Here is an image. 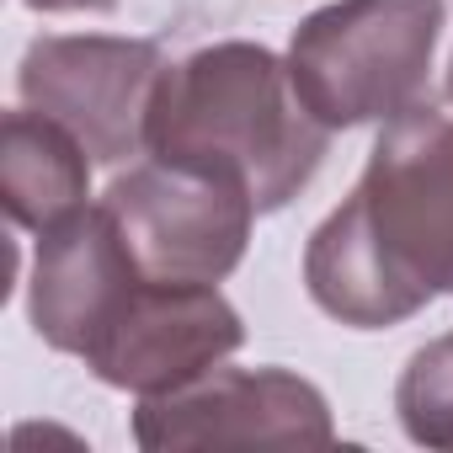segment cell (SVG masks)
Returning <instances> with one entry per match:
<instances>
[{"instance_id": "1", "label": "cell", "mask_w": 453, "mask_h": 453, "mask_svg": "<svg viewBox=\"0 0 453 453\" xmlns=\"http://www.w3.org/2000/svg\"><path fill=\"white\" fill-rule=\"evenodd\" d=\"M310 299L357 331L453 294V118L416 102L379 128L357 192L310 235Z\"/></svg>"}, {"instance_id": "2", "label": "cell", "mask_w": 453, "mask_h": 453, "mask_svg": "<svg viewBox=\"0 0 453 453\" xmlns=\"http://www.w3.org/2000/svg\"><path fill=\"white\" fill-rule=\"evenodd\" d=\"M326 144L331 128L299 102L288 59L262 43H213L165 65L144 123L150 160L235 181L257 213L299 197Z\"/></svg>"}, {"instance_id": "3", "label": "cell", "mask_w": 453, "mask_h": 453, "mask_svg": "<svg viewBox=\"0 0 453 453\" xmlns=\"http://www.w3.org/2000/svg\"><path fill=\"white\" fill-rule=\"evenodd\" d=\"M442 33V0H331L294 27L299 102L336 134L416 107Z\"/></svg>"}, {"instance_id": "4", "label": "cell", "mask_w": 453, "mask_h": 453, "mask_svg": "<svg viewBox=\"0 0 453 453\" xmlns=\"http://www.w3.org/2000/svg\"><path fill=\"white\" fill-rule=\"evenodd\" d=\"M128 257L155 283H224L251 241L257 203L246 187L187 165L144 160L102 197Z\"/></svg>"}, {"instance_id": "5", "label": "cell", "mask_w": 453, "mask_h": 453, "mask_svg": "<svg viewBox=\"0 0 453 453\" xmlns=\"http://www.w3.org/2000/svg\"><path fill=\"white\" fill-rule=\"evenodd\" d=\"M165 59L144 38H38L22 54V107L70 128L96 165L144 150V123Z\"/></svg>"}, {"instance_id": "6", "label": "cell", "mask_w": 453, "mask_h": 453, "mask_svg": "<svg viewBox=\"0 0 453 453\" xmlns=\"http://www.w3.org/2000/svg\"><path fill=\"white\" fill-rule=\"evenodd\" d=\"M331 437L326 395L288 368H208L134 411L139 448H326Z\"/></svg>"}, {"instance_id": "7", "label": "cell", "mask_w": 453, "mask_h": 453, "mask_svg": "<svg viewBox=\"0 0 453 453\" xmlns=\"http://www.w3.org/2000/svg\"><path fill=\"white\" fill-rule=\"evenodd\" d=\"M246 342L235 304L213 283H155L144 278L102 342L86 352V368L128 395H165L208 368H219Z\"/></svg>"}, {"instance_id": "8", "label": "cell", "mask_w": 453, "mask_h": 453, "mask_svg": "<svg viewBox=\"0 0 453 453\" xmlns=\"http://www.w3.org/2000/svg\"><path fill=\"white\" fill-rule=\"evenodd\" d=\"M139 283L144 273L128 257L112 213L102 203H86L38 235L33 299H27L33 331L54 352L86 357L102 342V331L118 320V310L134 299Z\"/></svg>"}, {"instance_id": "9", "label": "cell", "mask_w": 453, "mask_h": 453, "mask_svg": "<svg viewBox=\"0 0 453 453\" xmlns=\"http://www.w3.org/2000/svg\"><path fill=\"white\" fill-rule=\"evenodd\" d=\"M91 197V155L54 118L17 107L0 128V203L17 230H49Z\"/></svg>"}, {"instance_id": "10", "label": "cell", "mask_w": 453, "mask_h": 453, "mask_svg": "<svg viewBox=\"0 0 453 453\" xmlns=\"http://www.w3.org/2000/svg\"><path fill=\"white\" fill-rule=\"evenodd\" d=\"M395 411L411 442L453 453V331L411 352L395 384Z\"/></svg>"}, {"instance_id": "11", "label": "cell", "mask_w": 453, "mask_h": 453, "mask_svg": "<svg viewBox=\"0 0 453 453\" xmlns=\"http://www.w3.org/2000/svg\"><path fill=\"white\" fill-rule=\"evenodd\" d=\"M33 12H112L118 0H22Z\"/></svg>"}, {"instance_id": "12", "label": "cell", "mask_w": 453, "mask_h": 453, "mask_svg": "<svg viewBox=\"0 0 453 453\" xmlns=\"http://www.w3.org/2000/svg\"><path fill=\"white\" fill-rule=\"evenodd\" d=\"M448 96H453V65H448Z\"/></svg>"}]
</instances>
